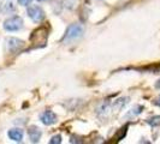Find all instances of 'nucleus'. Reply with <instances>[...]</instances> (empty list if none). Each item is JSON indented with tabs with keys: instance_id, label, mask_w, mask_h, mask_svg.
Masks as SVG:
<instances>
[{
	"instance_id": "0eeeda50",
	"label": "nucleus",
	"mask_w": 160,
	"mask_h": 144,
	"mask_svg": "<svg viewBox=\"0 0 160 144\" xmlns=\"http://www.w3.org/2000/svg\"><path fill=\"white\" fill-rule=\"evenodd\" d=\"M8 136L15 142H21L23 139V131L21 128H11L8 132Z\"/></svg>"
},
{
	"instance_id": "f03ea898",
	"label": "nucleus",
	"mask_w": 160,
	"mask_h": 144,
	"mask_svg": "<svg viewBox=\"0 0 160 144\" xmlns=\"http://www.w3.org/2000/svg\"><path fill=\"white\" fill-rule=\"evenodd\" d=\"M2 26L6 31H18L23 28V19L19 16L10 17L4 22Z\"/></svg>"
},
{
	"instance_id": "f257e3e1",
	"label": "nucleus",
	"mask_w": 160,
	"mask_h": 144,
	"mask_svg": "<svg viewBox=\"0 0 160 144\" xmlns=\"http://www.w3.org/2000/svg\"><path fill=\"white\" fill-rule=\"evenodd\" d=\"M84 34V28L81 25V24H71L69 25V28L66 29L65 32V36L63 41L64 42H73V41L80 40L81 37L83 36Z\"/></svg>"
},
{
	"instance_id": "f8f14e48",
	"label": "nucleus",
	"mask_w": 160,
	"mask_h": 144,
	"mask_svg": "<svg viewBox=\"0 0 160 144\" xmlns=\"http://www.w3.org/2000/svg\"><path fill=\"white\" fill-rule=\"evenodd\" d=\"M38 1H45V0H38Z\"/></svg>"
},
{
	"instance_id": "9b49d317",
	"label": "nucleus",
	"mask_w": 160,
	"mask_h": 144,
	"mask_svg": "<svg viewBox=\"0 0 160 144\" xmlns=\"http://www.w3.org/2000/svg\"><path fill=\"white\" fill-rule=\"evenodd\" d=\"M155 103L158 104V106H160V96L158 97V98H157V100H155Z\"/></svg>"
},
{
	"instance_id": "20e7f679",
	"label": "nucleus",
	"mask_w": 160,
	"mask_h": 144,
	"mask_svg": "<svg viewBox=\"0 0 160 144\" xmlns=\"http://www.w3.org/2000/svg\"><path fill=\"white\" fill-rule=\"evenodd\" d=\"M40 120L45 125H53L57 122V115L52 111H45L40 115Z\"/></svg>"
},
{
	"instance_id": "9d476101",
	"label": "nucleus",
	"mask_w": 160,
	"mask_h": 144,
	"mask_svg": "<svg viewBox=\"0 0 160 144\" xmlns=\"http://www.w3.org/2000/svg\"><path fill=\"white\" fill-rule=\"evenodd\" d=\"M17 1H18V4H19V5H22V6H28L32 0H17Z\"/></svg>"
},
{
	"instance_id": "7ed1b4c3",
	"label": "nucleus",
	"mask_w": 160,
	"mask_h": 144,
	"mask_svg": "<svg viewBox=\"0 0 160 144\" xmlns=\"http://www.w3.org/2000/svg\"><path fill=\"white\" fill-rule=\"evenodd\" d=\"M27 15L34 22H41V21L45 19V11L38 5L29 6L27 10Z\"/></svg>"
},
{
	"instance_id": "39448f33",
	"label": "nucleus",
	"mask_w": 160,
	"mask_h": 144,
	"mask_svg": "<svg viewBox=\"0 0 160 144\" xmlns=\"http://www.w3.org/2000/svg\"><path fill=\"white\" fill-rule=\"evenodd\" d=\"M41 135H42V132L38 126H29L28 127V136L32 143H38L40 141Z\"/></svg>"
},
{
	"instance_id": "1a4fd4ad",
	"label": "nucleus",
	"mask_w": 160,
	"mask_h": 144,
	"mask_svg": "<svg viewBox=\"0 0 160 144\" xmlns=\"http://www.w3.org/2000/svg\"><path fill=\"white\" fill-rule=\"evenodd\" d=\"M62 143V136L60 135H56L51 138L49 141V144H60Z\"/></svg>"
},
{
	"instance_id": "6e6552de",
	"label": "nucleus",
	"mask_w": 160,
	"mask_h": 144,
	"mask_svg": "<svg viewBox=\"0 0 160 144\" xmlns=\"http://www.w3.org/2000/svg\"><path fill=\"white\" fill-rule=\"evenodd\" d=\"M148 124L152 125V126H158L160 125V117H153L148 120Z\"/></svg>"
},
{
	"instance_id": "423d86ee",
	"label": "nucleus",
	"mask_w": 160,
	"mask_h": 144,
	"mask_svg": "<svg viewBox=\"0 0 160 144\" xmlns=\"http://www.w3.org/2000/svg\"><path fill=\"white\" fill-rule=\"evenodd\" d=\"M24 42L22 40H18V39H15V37H11L8 40V47L11 52H17L21 48H23Z\"/></svg>"
}]
</instances>
